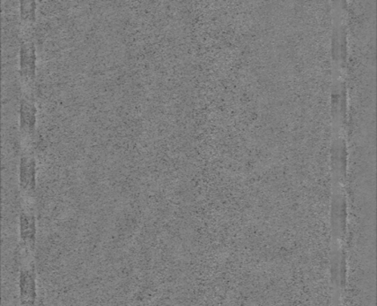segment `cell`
Returning <instances> with one entry per match:
<instances>
[{"label": "cell", "mask_w": 377, "mask_h": 306, "mask_svg": "<svg viewBox=\"0 0 377 306\" xmlns=\"http://www.w3.org/2000/svg\"><path fill=\"white\" fill-rule=\"evenodd\" d=\"M24 261L18 277L21 306H36L37 301V277L33 253L23 250Z\"/></svg>", "instance_id": "obj_1"}, {"label": "cell", "mask_w": 377, "mask_h": 306, "mask_svg": "<svg viewBox=\"0 0 377 306\" xmlns=\"http://www.w3.org/2000/svg\"><path fill=\"white\" fill-rule=\"evenodd\" d=\"M20 236L21 248L35 253L37 224L35 213L31 208L24 209L20 213Z\"/></svg>", "instance_id": "obj_2"}]
</instances>
